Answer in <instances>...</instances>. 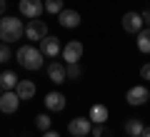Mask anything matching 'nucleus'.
<instances>
[{"instance_id": "1a4fd4ad", "label": "nucleus", "mask_w": 150, "mask_h": 137, "mask_svg": "<svg viewBox=\"0 0 150 137\" xmlns=\"http://www.w3.org/2000/svg\"><path fill=\"white\" fill-rule=\"evenodd\" d=\"M83 53H85V48H83V42L80 40H70V42H65V48H63V60L65 63H78V60L83 58Z\"/></svg>"}, {"instance_id": "4be33fe9", "label": "nucleus", "mask_w": 150, "mask_h": 137, "mask_svg": "<svg viewBox=\"0 0 150 137\" xmlns=\"http://www.w3.org/2000/svg\"><path fill=\"white\" fill-rule=\"evenodd\" d=\"M10 58H13V50H10V45H8V42H0V65H5Z\"/></svg>"}, {"instance_id": "f3484780", "label": "nucleus", "mask_w": 150, "mask_h": 137, "mask_svg": "<svg viewBox=\"0 0 150 137\" xmlns=\"http://www.w3.org/2000/svg\"><path fill=\"white\" fill-rule=\"evenodd\" d=\"M138 50L140 53H145V55H150V27H143V30L138 32Z\"/></svg>"}, {"instance_id": "f257e3e1", "label": "nucleus", "mask_w": 150, "mask_h": 137, "mask_svg": "<svg viewBox=\"0 0 150 137\" xmlns=\"http://www.w3.org/2000/svg\"><path fill=\"white\" fill-rule=\"evenodd\" d=\"M15 58L20 63V67H25V70H40L45 65V55L35 45H23V48H18Z\"/></svg>"}, {"instance_id": "4468645a", "label": "nucleus", "mask_w": 150, "mask_h": 137, "mask_svg": "<svg viewBox=\"0 0 150 137\" xmlns=\"http://www.w3.org/2000/svg\"><path fill=\"white\" fill-rule=\"evenodd\" d=\"M58 22L63 27H68V30H73V27L80 25V13H78V10H68V8H65V10L58 15Z\"/></svg>"}, {"instance_id": "423d86ee", "label": "nucleus", "mask_w": 150, "mask_h": 137, "mask_svg": "<svg viewBox=\"0 0 150 137\" xmlns=\"http://www.w3.org/2000/svg\"><path fill=\"white\" fill-rule=\"evenodd\" d=\"M45 13V3L43 0H20V15L28 20H35Z\"/></svg>"}, {"instance_id": "6e6552de", "label": "nucleus", "mask_w": 150, "mask_h": 137, "mask_svg": "<svg viewBox=\"0 0 150 137\" xmlns=\"http://www.w3.org/2000/svg\"><path fill=\"white\" fill-rule=\"evenodd\" d=\"M20 107V97H18L15 90H5L3 95H0V112H5V115H13L18 112Z\"/></svg>"}, {"instance_id": "9d476101", "label": "nucleus", "mask_w": 150, "mask_h": 137, "mask_svg": "<svg viewBox=\"0 0 150 137\" xmlns=\"http://www.w3.org/2000/svg\"><path fill=\"white\" fill-rule=\"evenodd\" d=\"M40 53H43L45 58L55 60L60 53H63V45H60V40H58V37H50V35H45L43 40H40Z\"/></svg>"}, {"instance_id": "5701e85b", "label": "nucleus", "mask_w": 150, "mask_h": 137, "mask_svg": "<svg viewBox=\"0 0 150 137\" xmlns=\"http://www.w3.org/2000/svg\"><path fill=\"white\" fill-rule=\"evenodd\" d=\"M93 137H110V132H108V127L105 125H93V132H90Z\"/></svg>"}, {"instance_id": "b1692460", "label": "nucleus", "mask_w": 150, "mask_h": 137, "mask_svg": "<svg viewBox=\"0 0 150 137\" xmlns=\"http://www.w3.org/2000/svg\"><path fill=\"white\" fill-rule=\"evenodd\" d=\"M140 77H143L145 82H150V63H145L143 67H140Z\"/></svg>"}, {"instance_id": "9b49d317", "label": "nucleus", "mask_w": 150, "mask_h": 137, "mask_svg": "<svg viewBox=\"0 0 150 137\" xmlns=\"http://www.w3.org/2000/svg\"><path fill=\"white\" fill-rule=\"evenodd\" d=\"M48 77H50V82L63 85L65 80H68V75H65V65L58 63V60H50V63H48Z\"/></svg>"}, {"instance_id": "cd10ccee", "label": "nucleus", "mask_w": 150, "mask_h": 137, "mask_svg": "<svg viewBox=\"0 0 150 137\" xmlns=\"http://www.w3.org/2000/svg\"><path fill=\"white\" fill-rule=\"evenodd\" d=\"M140 137H150V127H145V130H143V135H140Z\"/></svg>"}, {"instance_id": "ddd939ff", "label": "nucleus", "mask_w": 150, "mask_h": 137, "mask_svg": "<svg viewBox=\"0 0 150 137\" xmlns=\"http://www.w3.org/2000/svg\"><path fill=\"white\" fill-rule=\"evenodd\" d=\"M15 92H18V97H20V100H33V97H35V92H38V87H35V82H33V80H18Z\"/></svg>"}, {"instance_id": "bb28decb", "label": "nucleus", "mask_w": 150, "mask_h": 137, "mask_svg": "<svg viewBox=\"0 0 150 137\" xmlns=\"http://www.w3.org/2000/svg\"><path fill=\"white\" fill-rule=\"evenodd\" d=\"M43 137H60V135L55 130H48V132H43Z\"/></svg>"}, {"instance_id": "7ed1b4c3", "label": "nucleus", "mask_w": 150, "mask_h": 137, "mask_svg": "<svg viewBox=\"0 0 150 137\" xmlns=\"http://www.w3.org/2000/svg\"><path fill=\"white\" fill-rule=\"evenodd\" d=\"M148 100H150V90L145 87V85H133V87L125 92V102H128V105H133V107L145 105Z\"/></svg>"}, {"instance_id": "aec40b11", "label": "nucleus", "mask_w": 150, "mask_h": 137, "mask_svg": "<svg viewBox=\"0 0 150 137\" xmlns=\"http://www.w3.org/2000/svg\"><path fill=\"white\" fill-rule=\"evenodd\" d=\"M65 75H68V80H80L83 77V67L78 63H70V65H65Z\"/></svg>"}, {"instance_id": "f03ea898", "label": "nucleus", "mask_w": 150, "mask_h": 137, "mask_svg": "<svg viewBox=\"0 0 150 137\" xmlns=\"http://www.w3.org/2000/svg\"><path fill=\"white\" fill-rule=\"evenodd\" d=\"M25 35V25H23V20H18V18H10V15H3L0 18V42H15L20 40V37Z\"/></svg>"}, {"instance_id": "a878e982", "label": "nucleus", "mask_w": 150, "mask_h": 137, "mask_svg": "<svg viewBox=\"0 0 150 137\" xmlns=\"http://www.w3.org/2000/svg\"><path fill=\"white\" fill-rule=\"evenodd\" d=\"M5 8H8V0H0V18L5 15Z\"/></svg>"}, {"instance_id": "2eb2a0df", "label": "nucleus", "mask_w": 150, "mask_h": 137, "mask_svg": "<svg viewBox=\"0 0 150 137\" xmlns=\"http://www.w3.org/2000/svg\"><path fill=\"white\" fill-rule=\"evenodd\" d=\"M108 115H110V112H108V107L98 102V105H93V107H90V115H88V117H90L93 125H105Z\"/></svg>"}, {"instance_id": "6ab92c4d", "label": "nucleus", "mask_w": 150, "mask_h": 137, "mask_svg": "<svg viewBox=\"0 0 150 137\" xmlns=\"http://www.w3.org/2000/svg\"><path fill=\"white\" fill-rule=\"evenodd\" d=\"M43 3H45V13H50V15H60L65 10L63 0H43Z\"/></svg>"}, {"instance_id": "20e7f679", "label": "nucleus", "mask_w": 150, "mask_h": 137, "mask_svg": "<svg viewBox=\"0 0 150 137\" xmlns=\"http://www.w3.org/2000/svg\"><path fill=\"white\" fill-rule=\"evenodd\" d=\"M45 35H48V25H45V20H40V18L28 20V25H25V37H28V40L40 42Z\"/></svg>"}, {"instance_id": "dca6fc26", "label": "nucleus", "mask_w": 150, "mask_h": 137, "mask_svg": "<svg viewBox=\"0 0 150 137\" xmlns=\"http://www.w3.org/2000/svg\"><path fill=\"white\" fill-rule=\"evenodd\" d=\"M123 130H125L128 137H140L143 130H145V125H143V120H138V117H130V120H125Z\"/></svg>"}, {"instance_id": "0eeeda50", "label": "nucleus", "mask_w": 150, "mask_h": 137, "mask_svg": "<svg viewBox=\"0 0 150 137\" xmlns=\"http://www.w3.org/2000/svg\"><path fill=\"white\" fill-rule=\"evenodd\" d=\"M120 22H123V30H125V32H130V35H138V32L145 27V22H143V15H140V13H135V10L125 13Z\"/></svg>"}, {"instance_id": "f8f14e48", "label": "nucleus", "mask_w": 150, "mask_h": 137, "mask_svg": "<svg viewBox=\"0 0 150 137\" xmlns=\"http://www.w3.org/2000/svg\"><path fill=\"white\" fill-rule=\"evenodd\" d=\"M65 105H68V100H65L63 92H48V95H45V107H48V112H63Z\"/></svg>"}, {"instance_id": "39448f33", "label": "nucleus", "mask_w": 150, "mask_h": 137, "mask_svg": "<svg viewBox=\"0 0 150 137\" xmlns=\"http://www.w3.org/2000/svg\"><path fill=\"white\" fill-rule=\"evenodd\" d=\"M68 132L73 137H88L93 132V122L90 117H73V120L68 122Z\"/></svg>"}, {"instance_id": "a211bd4d", "label": "nucleus", "mask_w": 150, "mask_h": 137, "mask_svg": "<svg viewBox=\"0 0 150 137\" xmlns=\"http://www.w3.org/2000/svg\"><path fill=\"white\" fill-rule=\"evenodd\" d=\"M18 80H20V77H18L13 70H5V72L0 75V87H3V90H15Z\"/></svg>"}, {"instance_id": "393cba45", "label": "nucleus", "mask_w": 150, "mask_h": 137, "mask_svg": "<svg viewBox=\"0 0 150 137\" xmlns=\"http://www.w3.org/2000/svg\"><path fill=\"white\" fill-rule=\"evenodd\" d=\"M140 15H143V22H145V25L150 27V10H145V13H140Z\"/></svg>"}, {"instance_id": "412c9836", "label": "nucleus", "mask_w": 150, "mask_h": 137, "mask_svg": "<svg viewBox=\"0 0 150 137\" xmlns=\"http://www.w3.org/2000/svg\"><path fill=\"white\" fill-rule=\"evenodd\" d=\"M50 125H53V120H50V115H45V112L35 117V127H38L40 132H48V130H50Z\"/></svg>"}, {"instance_id": "c85d7f7f", "label": "nucleus", "mask_w": 150, "mask_h": 137, "mask_svg": "<svg viewBox=\"0 0 150 137\" xmlns=\"http://www.w3.org/2000/svg\"><path fill=\"white\" fill-rule=\"evenodd\" d=\"M70 137H73V135H70Z\"/></svg>"}]
</instances>
